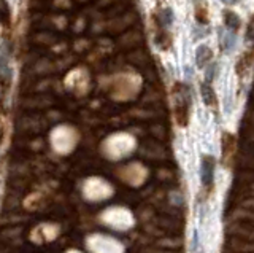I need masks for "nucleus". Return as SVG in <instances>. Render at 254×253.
I'll return each instance as SVG.
<instances>
[{
	"label": "nucleus",
	"mask_w": 254,
	"mask_h": 253,
	"mask_svg": "<svg viewBox=\"0 0 254 253\" xmlns=\"http://www.w3.org/2000/svg\"><path fill=\"white\" fill-rule=\"evenodd\" d=\"M189 108H190L189 88L185 84H177V89H175V115H177V121L180 126L188 124Z\"/></svg>",
	"instance_id": "f257e3e1"
},
{
	"label": "nucleus",
	"mask_w": 254,
	"mask_h": 253,
	"mask_svg": "<svg viewBox=\"0 0 254 253\" xmlns=\"http://www.w3.org/2000/svg\"><path fill=\"white\" fill-rule=\"evenodd\" d=\"M248 38L250 40H254V19H253V22L250 24V29H248Z\"/></svg>",
	"instance_id": "1a4fd4ad"
},
{
	"label": "nucleus",
	"mask_w": 254,
	"mask_h": 253,
	"mask_svg": "<svg viewBox=\"0 0 254 253\" xmlns=\"http://www.w3.org/2000/svg\"><path fill=\"white\" fill-rule=\"evenodd\" d=\"M214 169H216V161L214 158L206 155L202 158L200 166V178H202V188L206 193H210L214 185Z\"/></svg>",
	"instance_id": "f03ea898"
},
{
	"label": "nucleus",
	"mask_w": 254,
	"mask_h": 253,
	"mask_svg": "<svg viewBox=\"0 0 254 253\" xmlns=\"http://www.w3.org/2000/svg\"><path fill=\"white\" fill-rule=\"evenodd\" d=\"M161 22H162L164 27L172 26V22H173V13H172L170 8H164L162 10V13H161Z\"/></svg>",
	"instance_id": "6e6552de"
},
{
	"label": "nucleus",
	"mask_w": 254,
	"mask_h": 253,
	"mask_svg": "<svg viewBox=\"0 0 254 253\" xmlns=\"http://www.w3.org/2000/svg\"><path fill=\"white\" fill-rule=\"evenodd\" d=\"M224 22H226L227 29H232V30L240 29V24H242L240 16H238L235 11H229V10L224 11Z\"/></svg>",
	"instance_id": "423d86ee"
},
{
	"label": "nucleus",
	"mask_w": 254,
	"mask_h": 253,
	"mask_svg": "<svg viewBox=\"0 0 254 253\" xmlns=\"http://www.w3.org/2000/svg\"><path fill=\"white\" fill-rule=\"evenodd\" d=\"M194 253H202V252H198V250H195V252H194Z\"/></svg>",
	"instance_id": "9b49d317"
},
{
	"label": "nucleus",
	"mask_w": 254,
	"mask_h": 253,
	"mask_svg": "<svg viewBox=\"0 0 254 253\" xmlns=\"http://www.w3.org/2000/svg\"><path fill=\"white\" fill-rule=\"evenodd\" d=\"M200 92H202V99L208 107H214L216 105V94H214V89L211 88L210 82H203L200 84Z\"/></svg>",
	"instance_id": "39448f33"
},
{
	"label": "nucleus",
	"mask_w": 254,
	"mask_h": 253,
	"mask_svg": "<svg viewBox=\"0 0 254 253\" xmlns=\"http://www.w3.org/2000/svg\"><path fill=\"white\" fill-rule=\"evenodd\" d=\"M10 21H11L10 5H8L6 0H0V24L10 26Z\"/></svg>",
	"instance_id": "0eeeda50"
},
{
	"label": "nucleus",
	"mask_w": 254,
	"mask_h": 253,
	"mask_svg": "<svg viewBox=\"0 0 254 253\" xmlns=\"http://www.w3.org/2000/svg\"><path fill=\"white\" fill-rule=\"evenodd\" d=\"M211 58H213V51L210 50V46L200 45L195 50V64H197V67L205 69L206 66H208V62L211 61Z\"/></svg>",
	"instance_id": "20e7f679"
},
{
	"label": "nucleus",
	"mask_w": 254,
	"mask_h": 253,
	"mask_svg": "<svg viewBox=\"0 0 254 253\" xmlns=\"http://www.w3.org/2000/svg\"><path fill=\"white\" fill-rule=\"evenodd\" d=\"M221 2L226 5H232V3H235V0H221Z\"/></svg>",
	"instance_id": "9d476101"
},
{
	"label": "nucleus",
	"mask_w": 254,
	"mask_h": 253,
	"mask_svg": "<svg viewBox=\"0 0 254 253\" xmlns=\"http://www.w3.org/2000/svg\"><path fill=\"white\" fill-rule=\"evenodd\" d=\"M11 78V67H10V59L5 50H0V83L6 84Z\"/></svg>",
	"instance_id": "7ed1b4c3"
}]
</instances>
